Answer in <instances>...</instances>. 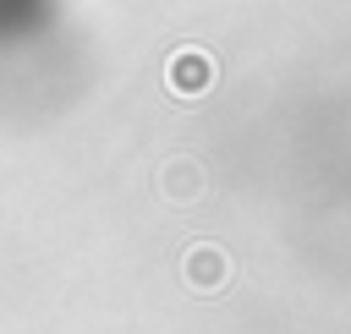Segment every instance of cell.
I'll use <instances>...</instances> for the list:
<instances>
[{
    "mask_svg": "<svg viewBox=\"0 0 351 334\" xmlns=\"http://www.w3.org/2000/svg\"><path fill=\"white\" fill-rule=\"evenodd\" d=\"M165 88L176 93V99H203L208 88H214V55L208 49H176L170 55V66H165Z\"/></svg>",
    "mask_w": 351,
    "mask_h": 334,
    "instance_id": "cell-2",
    "label": "cell"
},
{
    "mask_svg": "<svg viewBox=\"0 0 351 334\" xmlns=\"http://www.w3.org/2000/svg\"><path fill=\"white\" fill-rule=\"evenodd\" d=\"M181 279H186L197 296L225 290V285H230V257H225V246H214V241H192V246L181 252Z\"/></svg>",
    "mask_w": 351,
    "mask_h": 334,
    "instance_id": "cell-1",
    "label": "cell"
},
{
    "mask_svg": "<svg viewBox=\"0 0 351 334\" xmlns=\"http://www.w3.org/2000/svg\"><path fill=\"white\" fill-rule=\"evenodd\" d=\"M154 192H159L165 203H176V208L197 203V197H203V164H197V159H165L159 175H154Z\"/></svg>",
    "mask_w": 351,
    "mask_h": 334,
    "instance_id": "cell-3",
    "label": "cell"
}]
</instances>
